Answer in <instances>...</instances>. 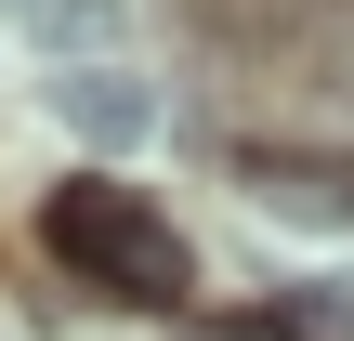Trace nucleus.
Masks as SVG:
<instances>
[{
  "label": "nucleus",
  "mask_w": 354,
  "mask_h": 341,
  "mask_svg": "<svg viewBox=\"0 0 354 341\" xmlns=\"http://www.w3.org/2000/svg\"><path fill=\"white\" fill-rule=\"evenodd\" d=\"M53 118H66L79 145H145V131L171 118V92H158V79H131V66H105V53H79V66L53 79Z\"/></svg>",
  "instance_id": "obj_3"
},
{
  "label": "nucleus",
  "mask_w": 354,
  "mask_h": 341,
  "mask_svg": "<svg viewBox=\"0 0 354 341\" xmlns=\"http://www.w3.org/2000/svg\"><path fill=\"white\" fill-rule=\"evenodd\" d=\"M39 250H53L79 289H105V302H171V289H184V237H171V210H158L145 184H105V171L53 184Z\"/></svg>",
  "instance_id": "obj_1"
},
{
  "label": "nucleus",
  "mask_w": 354,
  "mask_h": 341,
  "mask_svg": "<svg viewBox=\"0 0 354 341\" xmlns=\"http://www.w3.org/2000/svg\"><path fill=\"white\" fill-rule=\"evenodd\" d=\"M26 26H39V39H53V53H66V39H79V26H92V0H26Z\"/></svg>",
  "instance_id": "obj_5"
},
{
  "label": "nucleus",
  "mask_w": 354,
  "mask_h": 341,
  "mask_svg": "<svg viewBox=\"0 0 354 341\" xmlns=\"http://www.w3.org/2000/svg\"><path fill=\"white\" fill-rule=\"evenodd\" d=\"M263 329H276V341H354V276H328V289H289Z\"/></svg>",
  "instance_id": "obj_4"
},
{
  "label": "nucleus",
  "mask_w": 354,
  "mask_h": 341,
  "mask_svg": "<svg viewBox=\"0 0 354 341\" xmlns=\"http://www.w3.org/2000/svg\"><path fill=\"white\" fill-rule=\"evenodd\" d=\"M236 184H250V210H263V223H289V237H354V158L263 145V158H236Z\"/></svg>",
  "instance_id": "obj_2"
}]
</instances>
